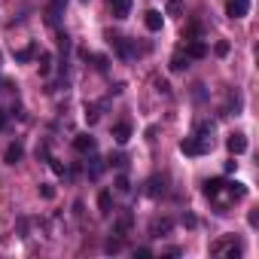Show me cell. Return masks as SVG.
<instances>
[{"label":"cell","instance_id":"ac0fdd59","mask_svg":"<svg viewBox=\"0 0 259 259\" xmlns=\"http://www.w3.org/2000/svg\"><path fill=\"white\" fill-rule=\"evenodd\" d=\"M223 183H226L223 177H213V180H204V186H201V192H204L207 198H213V195H217V192L223 189Z\"/></svg>","mask_w":259,"mask_h":259},{"label":"cell","instance_id":"9a60e30c","mask_svg":"<svg viewBox=\"0 0 259 259\" xmlns=\"http://www.w3.org/2000/svg\"><path fill=\"white\" fill-rule=\"evenodd\" d=\"M195 138H201L204 144H210V138H213V122H195Z\"/></svg>","mask_w":259,"mask_h":259},{"label":"cell","instance_id":"8fae6325","mask_svg":"<svg viewBox=\"0 0 259 259\" xmlns=\"http://www.w3.org/2000/svg\"><path fill=\"white\" fill-rule=\"evenodd\" d=\"M22 159H25V147H22L19 141H16V144H10V147H7V153H4V162H7V165H19Z\"/></svg>","mask_w":259,"mask_h":259},{"label":"cell","instance_id":"d6986e66","mask_svg":"<svg viewBox=\"0 0 259 259\" xmlns=\"http://www.w3.org/2000/svg\"><path fill=\"white\" fill-rule=\"evenodd\" d=\"M61 10H64V0H55V4L46 10V22H49V25H58V19H61Z\"/></svg>","mask_w":259,"mask_h":259},{"label":"cell","instance_id":"4dcf8cb0","mask_svg":"<svg viewBox=\"0 0 259 259\" xmlns=\"http://www.w3.org/2000/svg\"><path fill=\"white\" fill-rule=\"evenodd\" d=\"M40 195H43V198H55V186H49V183H40Z\"/></svg>","mask_w":259,"mask_h":259},{"label":"cell","instance_id":"7a4b0ae2","mask_svg":"<svg viewBox=\"0 0 259 259\" xmlns=\"http://www.w3.org/2000/svg\"><path fill=\"white\" fill-rule=\"evenodd\" d=\"M210 253H213V256H220V253L238 256V253H241V244H238L235 235H229V238H223V241H213V244H210Z\"/></svg>","mask_w":259,"mask_h":259},{"label":"cell","instance_id":"4316f807","mask_svg":"<svg viewBox=\"0 0 259 259\" xmlns=\"http://www.w3.org/2000/svg\"><path fill=\"white\" fill-rule=\"evenodd\" d=\"M89 58L95 61V67H98L101 73H107V67H110V64H107V58H104V55H89Z\"/></svg>","mask_w":259,"mask_h":259},{"label":"cell","instance_id":"ba28073f","mask_svg":"<svg viewBox=\"0 0 259 259\" xmlns=\"http://www.w3.org/2000/svg\"><path fill=\"white\" fill-rule=\"evenodd\" d=\"M113 141H116L119 147H125L128 141H132V125H128V122H116V125H113Z\"/></svg>","mask_w":259,"mask_h":259},{"label":"cell","instance_id":"8d00e7d4","mask_svg":"<svg viewBox=\"0 0 259 259\" xmlns=\"http://www.w3.org/2000/svg\"><path fill=\"white\" fill-rule=\"evenodd\" d=\"M0 61H4V55H0Z\"/></svg>","mask_w":259,"mask_h":259},{"label":"cell","instance_id":"ffe728a7","mask_svg":"<svg viewBox=\"0 0 259 259\" xmlns=\"http://www.w3.org/2000/svg\"><path fill=\"white\" fill-rule=\"evenodd\" d=\"M34 58H37V46H34V43L16 52V61H19V64H28V61H34Z\"/></svg>","mask_w":259,"mask_h":259},{"label":"cell","instance_id":"7c38bea8","mask_svg":"<svg viewBox=\"0 0 259 259\" xmlns=\"http://www.w3.org/2000/svg\"><path fill=\"white\" fill-rule=\"evenodd\" d=\"M135 226V217H132V210H122L119 213V220H116V226H113V235H125L128 229Z\"/></svg>","mask_w":259,"mask_h":259},{"label":"cell","instance_id":"d6a6232c","mask_svg":"<svg viewBox=\"0 0 259 259\" xmlns=\"http://www.w3.org/2000/svg\"><path fill=\"white\" fill-rule=\"evenodd\" d=\"M183 226H189V229H195V226H198V220H195L192 213H183Z\"/></svg>","mask_w":259,"mask_h":259},{"label":"cell","instance_id":"6da1fadb","mask_svg":"<svg viewBox=\"0 0 259 259\" xmlns=\"http://www.w3.org/2000/svg\"><path fill=\"white\" fill-rule=\"evenodd\" d=\"M207 150H210V144H204V141L195 138V135L180 141V153H183V156H192V159H195V156H204Z\"/></svg>","mask_w":259,"mask_h":259},{"label":"cell","instance_id":"484cf974","mask_svg":"<svg viewBox=\"0 0 259 259\" xmlns=\"http://www.w3.org/2000/svg\"><path fill=\"white\" fill-rule=\"evenodd\" d=\"M107 165H113V168H125V165H128V159H125L122 153H116V156H110V159H107Z\"/></svg>","mask_w":259,"mask_h":259},{"label":"cell","instance_id":"44dd1931","mask_svg":"<svg viewBox=\"0 0 259 259\" xmlns=\"http://www.w3.org/2000/svg\"><path fill=\"white\" fill-rule=\"evenodd\" d=\"M98 119H101V104H89V107H85V122L95 125Z\"/></svg>","mask_w":259,"mask_h":259},{"label":"cell","instance_id":"2e32d148","mask_svg":"<svg viewBox=\"0 0 259 259\" xmlns=\"http://www.w3.org/2000/svg\"><path fill=\"white\" fill-rule=\"evenodd\" d=\"M89 156H92V153H89ZM104 168H107V162H104V159H98V156H92V159H89V177H92V180H98V177L104 174Z\"/></svg>","mask_w":259,"mask_h":259},{"label":"cell","instance_id":"74e56055","mask_svg":"<svg viewBox=\"0 0 259 259\" xmlns=\"http://www.w3.org/2000/svg\"><path fill=\"white\" fill-rule=\"evenodd\" d=\"M64 4H67V0H64Z\"/></svg>","mask_w":259,"mask_h":259},{"label":"cell","instance_id":"83f0119b","mask_svg":"<svg viewBox=\"0 0 259 259\" xmlns=\"http://www.w3.org/2000/svg\"><path fill=\"white\" fill-rule=\"evenodd\" d=\"M46 162H49V168H52V171H55L58 177H64V174H67V168H64V165H61L58 159H46Z\"/></svg>","mask_w":259,"mask_h":259},{"label":"cell","instance_id":"cb8c5ba5","mask_svg":"<svg viewBox=\"0 0 259 259\" xmlns=\"http://www.w3.org/2000/svg\"><path fill=\"white\" fill-rule=\"evenodd\" d=\"M168 16H183V0H168Z\"/></svg>","mask_w":259,"mask_h":259},{"label":"cell","instance_id":"277c9868","mask_svg":"<svg viewBox=\"0 0 259 259\" xmlns=\"http://www.w3.org/2000/svg\"><path fill=\"white\" fill-rule=\"evenodd\" d=\"M174 229V220L171 217H156L153 223H150V238H162V235H168Z\"/></svg>","mask_w":259,"mask_h":259},{"label":"cell","instance_id":"1f68e13d","mask_svg":"<svg viewBox=\"0 0 259 259\" xmlns=\"http://www.w3.org/2000/svg\"><path fill=\"white\" fill-rule=\"evenodd\" d=\"M156 89H159V92H162V95H171V85H168V82H165V79H156Z\"/></svg>","mask_w":259,"mask_h":259},{"label":"cell","instance_id":"8992f818","mask_svg":"<svg viewBox=\"0 0 259 259\" xmlns=\"http://www.w3.org/2000/svg\"><path fill=\"white\" fill-rule=\"evenodd\" d=\"M132 4H135V0H107V7H110L113 19H128V13H132Z\"/></svg>","mask_w":259,"mask_h":259},{"label":"cell","instance_id":"5b68a950","mask_svg":"<svg viewBox=\"0 0 259 259\" xmlns=\"http://www.w3.org/2000/svg\"><path fill=\"white\" fill-rule=\"evenodd\" d=\"M226 150H229L232 156H241V153L247 150V135H241V132L229 135V138H226Z\"/></svg>","mask_w":259,"mask_h":259},{"label":"cell","instance_id":"f1b7e54d","mask_svg":"<svg viewBox=\"0 0 259 259\" xmlns=\"http://www.w3.org/2000/svg\"><path fill=\"white\" fill-rule=\"evenodd\" d=\"M58 49H61V52H67V49H70V37H67L64 31H58Z\"/></svg>","mask_w":259,"mask_h":259},{"label":"cell","instance_id":"603a6c76","mask_svg":"<svg viewBox=\"0 0 259 259\" xmlns=\"http://www.w3.org/2000/svg\"><path fill=\"white\" fill-rule=\"evenodd\" d=\"M104 250H107V253H119V250H122V235H119V238H107Z\"/></svg>","mask_w":259,"mask_h":259},{"label":"cell","instance_id":"30bf717a","mask_svg":"<svg viewBox=\"0 0 259 259\" xmlns=\"http://www.w3.org/2000/svg\"><path fill=\"white\" fill-rule=\"evenodd\" d=\"M95 147H98V144H95L92 135H76V138H73V150L82 153V156H85V153H95Z\"/></svg>","mask_w":259,"mask_h":259},{"label":"cell","instance_id":"5bb4252c","mask_svg":"<svg viewBox=\"0 0 259 259\" xmlns=\"http://www.w3.org/2000/svg\"><path fill=\"white\" fill-rule=\"evenodd\" d=\"M98 213H101V217H110V213H113V192L104 189V192L98 195Z\"/></svg>","mask_w":259,"mask_h":259},{"label":"cell","instance_id":"52a82bcc","mask_svg":"<svg viewBox=\"0 0 259 259\" xmlns=\"http://www.w3.org/2000/svg\"><path fill=\"white\" fill-rule=\"evenodd\" d=\"M165 192H168V180H165V177L156 174V177L147 180V195H150V198H159V195H165Z\"/></svg>","mask_w":259,"mask_h":259},{"label":"cell","instance_id":"d590c367","mask_svg":"<svg viewBox=\"0 0 259 259\" xmlns=\"http://www.w3.org/2000/svg\"><path fill=\"white\" fill-rule=\"evenodd\" d=\"M7 122H10V116H7L4 110H0V132H4V128H7Z\"/></svg>","mask_w":259,"mask_h":259},{"label":"cell","instance_id":"836d02e7","mask_svg":"<svg viewBox=\"0 0 259 259\" xmlns=\"http://www.w3.org/2000/svg\"><path fill=\"white\" fill-rule=\"evenodd\" d=\"M135 256H141V259H147V256H153V250H150V247H138V250H135Z\"/></svg>","mask_w":259,"mask_h":259},{"label":"cell","instance_id":"e0dca14e","mask_svg":"<svg viewBox=\"0 0 259 259\" xmlns=\"http://www.w3.org/2000/svg\"><path fill=\"white\" fill-rule=\"evenodd\" d=\"M168 67H171L174 73L186 70V67H189V58H186V52H174V55H171V64H168Z\"/></svg>","mask_w":259,"mask_h":259},{"label":"cell","instance_id":"f546056e","mask_svg":"<svg viewBox=\"0 0 259 259\" xmlns=\"http://www.w3.org/2000/svg\"><path fill=\"white\" fill-rule=\"evenodd\" d=\"M229 49H232V46H229V43H226V40H220V43H217V46H213V52H217V55H220V58H226V55H229Z\"/></svg>","mask_w":259,"mask_h":259},{"label":"cell","instance_id":"3957f363","mask_svg":"<svg viewBox=\"0 0 259 259\" xmlns=\"http://www.w3.org/2000/svg\"><path fill=\"white\" fill-rule=\"evenodd\" d=\"M250 13V0H226V16L229 19H244Z\"/></svg>","mask_w":259,"mask_h":259},{"label":"cell","instance_id":"9c48e42d","mask_svg":"<svg viewBox=\"0 0 259 259\" xmlns=\"http://www.w3.org/2000/svg\"><path fill=\"white\" fill-rule=\"evenodd\" d=\"M207 55V43L204 40H186V58H204Z\"/></svg>","mask_w":259,"mask_h":259},{"label":"cell","instance_id":"4fadbf2b","mask_svg":"<svg viewBox=\"0 0 259 259\" xmlns=\"http://www.w3.org/2000/svg\"><path fill=\"white\" fill-rule=\"evenodd\" d=\"M144 25H147L150 31H162L165 19H162V13H159V10H147V13H144Z\"/></svg>","mask_w":259,"mask_h":259},{"label":"cell","instance_id":"d4e9b609","mask_svg":"<svg viewBox=\"0 0 259 259\" xmlns=\"http://www.w3.org/2000/svg\"><path fill=\"white\" fill-rule=\"evenodd\" d=\"M116 192H132V183H128V177H125V174H119V177H116Z\"/></svg>","mask_w":259,"mask_h":259},{"label":"cell","instance_id":"e575fe53","mask_svg":"<svg viewBox=\"0 0 259 259\" xmlns=\"http://www.w3.org/2000/svg\"><path fill=\"white\" fill-rule=\"evenodd\" d=\"M247 223H250V226H259V213H256V210H250V217H247Z\"/></svg>","mask_w":259,"mask_h":259},{"label":"cell","instance_id":"7402d4cb","mask_svg":"<svg viewBox=\"0 0 259 259\" xmlns=\"http://www.w3.org/2000/svg\"><path fill=\"white\" fill-rule=\"evenodd\" d=\"M49 70H52V55H49V52H40V73L46 76Z\"/></svg>","mask_w":259,"mask_h":259}]
</instances>
